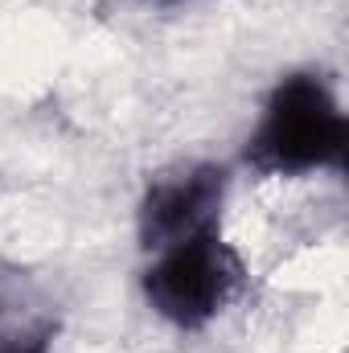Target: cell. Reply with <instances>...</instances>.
<instances>
[{
	"mask_svg": "<svg viewBox=\"0 0 349 353\" xmlns=\"http://www.w3.org/2000/svg\"><path fill=\"white\" fill-rule=\"evenodd\" d=\"M239 283H243V259L214 230L161 251V259L144 275L148 304L181 329L210 325L230 304Z\"/></svg>",
	"mask_w": 349,
	"mask_h": 353,
	"instance_id": "2",
	"label": "cell"
},
{
	"mask_svg": "<svg viewBox=\"0 0 349 353\" xmlns=\"http://www.w3.org/2000/svg\"><path fill=\"white\" fill-rule=\"evenodd\" d=\"M346 115L333 90L312 74L283 79L251 140V161L267 173H304L346 161Z\"/></svg>",
	"mask_w": 349,
	"mask_h": 353,
	"instance_id": "1",
	"label": "cell"
},
{
	"mask_svg": "<svg viewBox=\"0 0 349 353\" xmlns=\"http://www.w3.org/2000/svg\"><path fill=\"white\" fill-rule=\"evenodd\" d=\"M226 197V173L214 165H193L177 176H165L148 189L140 205V239L148 251H169L197 234H210Z\"/></svg>",
	"mask_w": 349,
	"mask_h": 353,
	"instance_id": "3",
	"label": "cell"
},
{
	"mask_svg": "<svg viewBox=\"0 0 349 353\" xmlns=\"http://www.w3.org/2000/svg\"><path fill=\"white\" fill-rule=\"evenodd\" d=\"M54 316L25 275L0 271V353H50Z\"/></svg>",
	"mask_w": 349,
	"mask_h": 353,
	"instance_id": "4",
	"label": "cell"
}]
</instances>
